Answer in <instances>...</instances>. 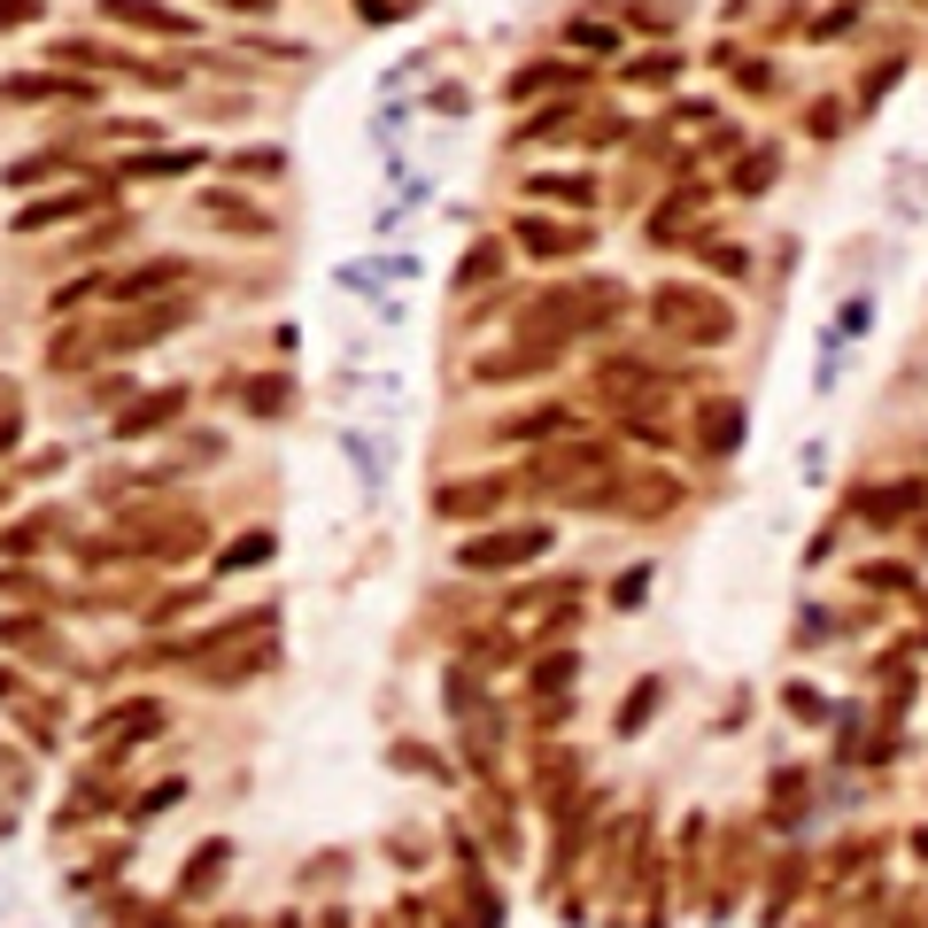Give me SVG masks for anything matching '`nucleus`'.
<instances>
[{
  "label": "nucleus",
  "mask_w": 928,
  "mask_h": 928,
  "mask_svg": "<svg viewBox=\"0 0 928 928\" xmlns=\"http://www.w3.org/2000/svg\"><path fill=\"white\" fill-rule=\"evenodd\" d=\"M542 550H550V526H519V534H480V542H464V565L487 573V565H526V557H542Z\"/></svg>",
  "instance_id": "nucleus-1"
},
{
  "label": "nucleus",
  "mask_w": 928,
  "mask_h": 928,
  "mask_svg": "<svg viewBox=\"0 0 928 928\" xmlns=\"http://www.w3.org/2000/svg\"><path fill=\"white\" fill-rule=\"evenodd\" d=\"M736 434H743V411H736V403H720V411H704V450H728Z\"/></svg>",
  "instance_id": "nucleus-5"
},
{
  "label": "nucleus",
  "mask_w": 928,
  "mask_h": 928,
  "mask_svg": "<svg viewBox=\"0 0 928 928\" xmlns=\"http://www.w3.org/2000/svg\"><path fill=\"white\" fill-rule=\"evenodd\" d=\"M495 495H503V487H450V495H442V511H487Z\"/></svg>",
  "instance_id": "nucleus-7"
},
{
  "label": "nucleus",
  "mask_w": 928,
  "mask_h": 928,
  "mask_svg": "<svg viewBox=\"0 0 928 928\" xmlns=\"http://www.w3.org/2000/svg\"><path fill=\"white\" fill-rule=\"evenodd\" d=\"M39 16V0H0V23H31Z\"/></svg>",
  "instance_id": "nucleus-8"
},
{
  "label": "nucleus",
  "mask_w": 928,
  "mask_h": 928,
  "mask_svg": "<svg viewBox=\"0 0 928 928\" xmlns=\"http://www.w3.org/2000/svg\"><path fill=\"white\" fill-rule=\"evenodd\" d=\"M178 403H186V395H148V403H140L132 418H117V434H148V426H162V418H170Z\"/></svg>",
  "instance_id": "nucleus-4"
},
{
  "label": "nucleus",
  "mask_w": 928,
  "mask_h": 928,
  "mask_svg": "<svg viewBox=\"0 0 928 928\" xmlns=\"http://www.w3.org/2000/svg\"><path fill=\"white\" fill-rule=\"evenodd\" d=\"M914 503H921V487H882L867 511H875V519H898V511H914Z\"/></svg>",
  "instance_id": "nucleus-6"
},
{
  "label": "nucleus",
  "mask_w": 928,
  "mask_h": 928,
  "mask_svg": "<svg viewBox=\"0 0 928 928\" xmlns=\"http://www.w3.org/2000/svg\"><path fill=\"white\" fill-rule=\"evenodd\" d=\"M101 16L109 23H140V31H194L178 8H162V0H101Z\"/></svg>",
  "instance_id": "nucleus-3"
},
{
  "label": "nucleus",
  "mask_w": 928,
  "mask_h": 928,
  "mask_svg": "<svg viewBox=\"0 0 928 928\" xmlns=\"http://www.w3.org/2000/svg\"><path fill=\"white\" fill-rule=\"evenodd\" d=\"M658 317H665V325H697L704 340H728V309H720V303H697V295H658Z\"/></svg>",
  "instance_id": "nucleus-2"
}]
</instances>
